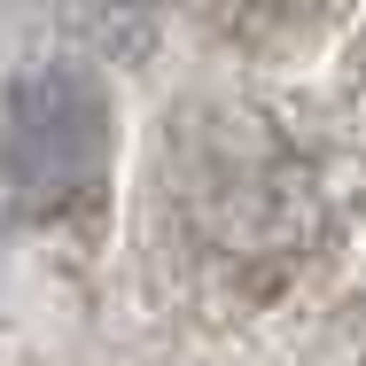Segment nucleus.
<instances>
[{
  "label": "nucleus",
  "instance_id": "nucleus-1",
  "mask_svg": "<svg viewBox=\"0 0 366 366\" xmlns=\"http://www.w3.org/2000/svg\"><path fill=\"white\" fill-rule=\"evenodd\" d=\"M109 179V102L102 86L55 63L8 94V195L24 219H71Z\"/></svg>",
  "mask_w": 366,
  "mask_h": 366
}]
</instances>
